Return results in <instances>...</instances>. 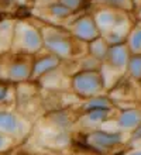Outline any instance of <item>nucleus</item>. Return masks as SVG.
<instances>
[{
	"label": "nucleus",
	"instance_id": "obj_21",
	"mask_svg": "<svg viewBox=\"0 0 141 155\" xmlns=\"http://www.w3.org/2000/svg\"><path fill=\"white\" fill-rule=\"evenodd\" d=\"M4 97H6V90L0 89V100H2V99H4Z\"/></svg>",
	"mask_w": 141,
	"mask_h": 155
},
{
	"label": "nucleus",
	"instance_id": "obj_16",
	"mask_svg": "<svg viewBox=\"0 0 141 155\" xmlns=\"http://www.w3.org/2000/svg\"><path fill=\"white\" fill-rule=\"evenodd\" d=\"M107 116V110L106 109H96V110H90L89 118L93 121H99V120H105Z\"/></svg>",
	"mask_w": 141,
	"mask_h": 155
},
{
	"label": "nucleus",
	"instance_id": "obj_17",
	"mask_svg": "<svg viewBox=\"0 0 141 155\" xmlns=\"http://www.w3.org/2000/svg\"><path fill=\"white\" fill-rule=\"evenodd\" d=\"M102 2L110 4L113 7H120V8H127L130 6V0H102Z\"/></svg>",
	"mask_w": 141,
	"mask_h": 155
},
{
	"label": "nucleus",
	"instance_id": "obj_19",
	"mask_svg": "<svg viewBox=\"0 0 141 155\" xmlns=\"http://www.w3.org/2000/svg\"><path fill=\"white\" fill-rule=\"evenodd\" d=\"M79 3H81V0H62V4L64 6H66L68 8H75L79 6Z\"/></svg>",
	"mask_w": 141,
	"mask_h": 155
},
{
	"label": "nucleus",
	"instance_id": "obj_8",
	"mask_svg": "<svg viewBox=\"0 0 141 155\" xmlns=\"http://www.w3.org/2000/svg\"><path fill=\"white\" fill-rule=\"evenodd\" d=\"M56 65H58V59H56V58H44V59H41V61H38L35 64V68H34L35 71H34V72H35L37 75L44 74L47 71L55 68Z\"/></svg>",
	"mask_w": 141,
	"mask_h": 155
},
{
	"label": "nucleus",
	"instance_id": "obj_18",
	"mask_svg": "<svg viewBox=\"0 0 141 155\" xmlns=\"http://www.w3.org/2000/svg\"><path fill=\"white\" fill-rule=\"evenodd\" d=\"M96 109H106V100L105 99H96L88 104V110H96Z\"/></svg>",
	"mask_w": 141,
	"mask_h": 155
},
{
	"label": "nucleus",
	"instance_id": "obj_9",
	"mask_svg": "<svg viewBox=\"0 0 141 155\" xmlns=\"http://www.w3.org/2000/svg\"><path fill=\"white\" fill-rule=\"evenodd\" d=\"M0 128L6 131H14L17 128L16 117L7 113H0Z\"/></svg>",
	"mask_w": 141,
	"mask_h": 155
},
{
	"label": "nucleus",
	"instance_id": "obj_1",
	"mask_svg": "<svg viewBox=\"0 0 141 155\" xmlns=\"http://www.w3.org/2000/svg\"><path fill=\"white\" fill-rule=\"evenodd\" d=\"M75 89L81 93H95L100 87V78L96 72H83L75 78Z\"/></svg>",
	"mask_w": 141,
	"mask_h": 155
},
{
	"label": "nucleus",
	"instance_id": "obj_2",
	"mask_svg": "<svg viewBox=\"0 0 141 155\" xmlns=\"http://www.w3.org/2000/svg\"><path fill=\"white\" fill-rule=\"evenodd\" d=\"M75 33L79 38L85 41L95 40L97 35V28L95 23L90 18H82L81 21H78L76 27H75Z\"/></svg>",
	"mask_w": 141,
	"mask_h": 155
},
{
	"label": "nucleus",
	"instance_id": "obj_6",
	"mask_svg": "<svg viewBox=\"0 0 141 155\" xmlns=\"http://www.w3.org/2000/svg\"><path fill=\"white\" fill-rule=\"evenodd\" d=\"M141 121V114L138 111L136 110H127L124 111L123 114L120 116L119 118V126L121 127H134V126H138Z\"/></svg>",
	"mask_w": 141,
	"mask_h": 155
},
{
	"label": "nucleus",
	"instance_id": "obj_11",
	"mask_svg": "<svg viewBox=\"0 0 141 155\" xmlns=\"http://www.w3.org/2000/svg\"><path fill=\"white\" fill-rule=\"evenodd\" d=\"M28 75V69L27 65H23V64H16V65L12 66L10 69V76L14 78V79H23Z\"/></svg>",
	"mask_w": 141,
	"mask_h": 155
},
{
	"label": "nucleus",
	"instance_id": "obj_14",
	"mask_svg": "<svg viewBox=\"0 0 141 155\" xmlns=\"http://www.w3.org/2000/svg\"><path fill=\"white\" fill-rule=\"evenodd\" d=\"M130 71L136 78H141V57H136L130 61Z\"/></svg>",
	"mask_w": 141,
	"mask_h": 155
},
{
	"label": "nucleus",
	"instance_id": "obj_5",
	"mask_svg": "<svg viewBox=\"0 0 141 155\" xmlns=\"http://www.w3.org/2000/svg\"><path fill=\"white\" fill-rule=\"evenodd\" d=\"M109 58L112 65L121 68L127 62V51L123 45H113L109 49Z\"/></svg>",
	"mask_w": 141,
	"mask_h": 155
},
{
	"label": "nucleus",
	"instance_id": "obj_4",
	"mask_svg": "<svg viewBox=\"0 0 141 155\" xmlns=\"http://www.w3.org/2000/svg\"><path fill=\"white\" fill-rule=\"evenodd\" d=\"M47 45L49 48L55 51L58 55H68L69 51H71V45L66 40H64L62 37L59 35H54V37H48L45 40Z\"/></svg>",
	"mask_w": 141,
	"mask_h": 155
},
{
	"label": "nucleus",
	"instance_id": "obj_3",
	"mask_svg": "<svg viewBox=\"0 0 141 155\" xmlns=\"http://www.w3.org/2000/svg\"><path fill=\"white\" fill-rule=\"evenodd\" d=\"M90 141H92V144L99 145V147H110V145H116V144L120 143L121 135L105 133V131H97V133L90 135Z\"/></svg>",
	"mask_w": 141,
	"mask_h": 155
},
{
	"label": "nucleus",
	"instance_id": "obj_20",
	"mask_svg": "<svg viewBox=\"0 0 141 155\" xmlns=\"http://www.w3.org/2000/svg\"><path fill=\"white\" fill-rule=\"evenodd\" d=\"M134 138H141V127L136 131V134H134Z\"/></svg>",
	"mask_w": 141,
	"mask_h": 155
},
{
	"label": "nucleus",
	"instance_id": "obj_10",
	"mask_svg": "<svg viewBox=\"0 0 141 155\" xmlns=\"http://www.w3.org/2000/svg\"><path fill=\"white\" fill-rule=\"evenodd\" d=\"M114 21H116V17H114V14H112V13L103 12L97 16V24L105 30L112 27V25H114Z\"/></svg>",
	"mask_w": 141,
	"mask_h": 155
},
{
	"label": "nucleus",
	"instance_id": "obj_22",
	"mask_svg": "<svg viewBox=\"0 0 141 155\" xmlns=\"http://www.w3.org/2000/svg\"><path fill=\"white\" fill-rule=\"evenodd\" d=\"M4 143H6V141H4V138L2 137V135H0V148H2V147L4 145Z\"/></svg>",
	"mask_w": 141,
	"mask_h": 155
},
{
	"label": "nucleus",
	"instance_id": "obj_13",
	"mask_svg": "<svg viewBox=\"0 0 141 155\" xmlns=\"http://www.w3.org/2000/svg\"><path fill=\"white\" fill-rule=\"evenodd\" d=\"M92 52L96 58H100L103 55H106L107 49H106V45L102 42V41H95L92 44Z\"/></svg>",
	"mask_w": 141,
	"mask_h": 155
},
{
	"label": "nucleus",
	"instance_id": "obj_15",
	"mask_svg": "<svg viewBox=\"0 0 141 155\" xmlns=\"http://www.w3.org/2000/svg\"><path fill=\"white\" fill-rule=\"evenodd\" d=\"M69 12H71V8H68L62 3H58L55 6H52V13H54V16H56V17H66L69 14Z\"/></svg>",
	"mask_w": 141,
	"mask_h": 155
},
{
	"label": "nucleus",
	"instance_id": "obj_7",
	"mask_svg": "<svg viewBox=\"0 0 141 155\" xmlns=\"http://www.w3.org/2000/svg\"><path fill=\"white\" fill-rule=\"evenodd\" d=\"M24 44L28 49H31V51H35V49L40 48L41 45V38L38 35L37 31L34 30H25L24 33Z\"/></svg>",
	"mask_w": 141,
	"mask_h": 155
},
{
	"label": "nucleus",
	"instance_id": "obj_12",
	"mask_svg": "<svg viewBox=\"0 0 141 155\" xmlns=\"http://www.w3.org/2000/svg\"><path fill=\"white\" fill-rule=\"evenodd\" d=\"M130 45H131V49L136 51V52H140L141 51V28L136 30L130 38Z\"/></svg>",
	"mask_w": 141,
	"mask_h": 155
},
{
	"label": "nucleus",
	"instance_id": "obj_23",
	"mask_svg": "<svg viewBox=\"0 0 141 155\" xmlns=\"http://www.w3.org/2000/svg\"><path fill=\"white\" fill-rule=\"evenodd\" d=\"M130 155H141V151H137V152H133V154H130Z\"/></svg>",
	"mask_w": 141,
	"mask_h": 155
}]
</instances>
